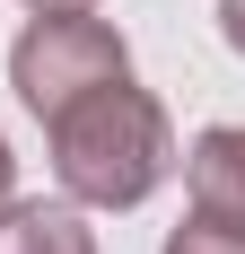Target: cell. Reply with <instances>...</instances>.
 <instances>
[{
  "label": "cell",
  "instance_id": "obj_1",
  "mask_svg": "<svg viewBox=\"0 0 245 254\" xmlns=\"http://www.w3.org/2000/svg\"><path fill=\"white\" fill-rule=\"evenodd\" d=\"M44 131H53V176H61V193L88 202V210H131V202H149V193L167 184V167H175L167 105L149 97V88H131V79L88 88V97L61 105Z\"/></svg>",
  "mask_w": 245,
  "mask_h": 254
},
{
  "label": "cell",
  "instance_id": "obj_7",
  "mask_svg": "<svg viewBox=\"0 0 245 254\" xmlns=\"http://www.w3.org/2000/svg\"><path fill=\"white\" fill-rule=\"evenodd\" d=\"M35 18H61V9H97V0H26Z\"/></svg>",
  "mask_w": 245,
  "mask_h": 254
},
{
  "label": "cell",
  "instance_id": "obj_6",
  "mask_svg": "<svg viewBox=\"0 0 245 254\" xmlns=\"http://www.w3.org/2000/svg\"><path fill=\"white\" fill-rule=\"evenodd\" d=\"M219 35H228V53H245V0H219Z\"/></svg>",
  "mask_w": 245,
  "mask_h": 254
},
{
  "label": "cell",
  "instance_id": "obj_8",
  "mask_svg": "<svg viewBox=\"0 0 245 254\" xmlns=\"http://www.w3.org/2000/svg\"><path fill=\"white\" fill-rule=\"evenodd\" d=\"M9 184H18V158H9V140H0V202H9Z\"/></svg>",
  "mask_w": 245,
  "mask_h": 254
},
{
  "label": "cell",
  "instance_id": "obj_4",
  "mask_svg": "<svg viewBox=\"0 0 245 254\" xmlns=\"http://www.w3.org/2000/svg\"><path fill=\"white\" fill-rule=\"evenodd\" d=\"M0 254H97L88 219L70 202H0Z\"/></svg>",
  "mask_w": 245,
  "mask_h": 254
},
{
  "label": "cell",
  "instance_id": "obj_3",
  "mask_svg": "<svg viewBox=\"0 0 245 254\" xmlns=\"http://www.w3.org/2000/svg\"><path fill=\"white\" fill-rule=\"evenodd\" d=\"M184 184H193V219L245 246V123H210L184 158Z\"/></svg>",
  "mask_w": 245,
  "mask_h": 254
},
{
  "label": "cell",
  "instance_id": "obj_2",
  "mask_svg": "<svg viewBox=\"0 0 245 254\" xmlns=\"http://www.w3.org/2000/svg\"><path fill=\"white\" fill-rule=\"evenodd\" d=\"M105 79H131V44L122 26L97 9H61V18H26V35L9 44V88L26 97L35 123H53L61 105H79Z\"/></svg>",
  "mask_w": 245,
  "mask_h": 254
},
{
  "label": "cell",
  "instance_id": "obj_5",
  "mask_svg": "<svg viewBox=\"0 0 245 254\" xmlns=\"http://www.w3.org/2000/svg\"><path fill=\"white\" fill-rule=\"evenodd\" d=\"M167 254H245V246H237V237H219V228H201V219H193V228H175V237H167Z\"/></svg>",
  "mask_w": 245,
  "mask_h": 254
}]
</instances>
